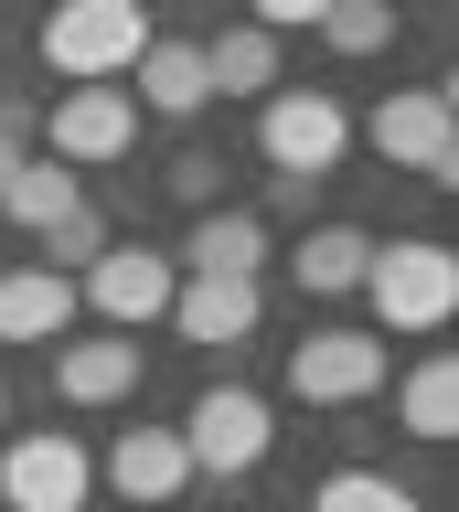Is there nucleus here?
Returning a JSON list of instances; mask_svg holds the SVG:
<instances>
[{"mask_svg": "<svg viewBox=\"0 0 459 512\" xmlns=\"http://www.w3.org/2000/svg\"><path fill=\"white\" fill-rule=\"evenodd\" d=\"M129 75H139L129 107H150V118H203V107H214V86H203V43H171V32H150V54H139Z\"/></svg>", "mask_w": 459, "mask_h": 512, "instance_id": "obj_14", "label": "nucleus"}, {"mask_svg": "<svg viewBox=\"0 0 459 512\" xmlns=\"http://www.w3.org/2000/svg\"><path fill=\"white\" fill-rule=\"evenodd\" d=\"M86 491H97V459L65 427H22L0 448V502L11 512H86Z\"/></svg>", "mask_w": 459, "mask_h": 512, "instance_id": "obj_8", "label": "nucleus"}, {"mask_svg": "<svg viewBox=\"0 0 459 512\" xmlns=\"http://www.w3.org/2000/svg\"><path fill=\"white\" fill-rule=\"evenodd\" d=\"M171 288H182V267H171L161 246H107L86 278H75V310H97L107 331H150V320H171Z\"/></svg>", "mask_w": 459, "mask_h": 512, "instance_id": "obj_7", "label": "nucleus"}, {"mask_svg": "<svg viewBox=\"0 0 459 512\" xmlns=\"http://www.w3.org/2000/svg\"><path fill=\"white\" fill-rule=\"evenodd\" d=\"M129 150H139L129 86H65L54 107H43V160H65L75 182H86V171H107V160H129Z\"/></svg>", "mask_w": 459, "mask_h": 512, "instance_id": "obj_6", "label": "nucleus"}, {"mask_svg": "<svg viewBox=\"0 0 459 512\" xmlns=\"http://www.w3.org/2000/svg\"><path fill=\"white\" fill-rule=\"evenodd\" d=\"M22 160H33V150H11V139H0V192H11V171H22Z\"/></svg>", "mask_w": 459, "mask_h": 512, "instance_id": "obj_25", "label": "nucleus"}, {"mask_svg": "<svg viewBox=\"0 0 459 512\" xmlns=\"http://www.w3.org/2000/svg\"><path fill=\"white\" fill-rule=\"evenodd\" d=\"M65 331H75V278H43V267L0 278V342H65Z\"/></svg>", "mask_w": 459, "mask_h": 512, "instance_id": "obj_15", "label": "nucleus"}, {"mask_svg": "<svg viewBox=\"0 0 459 512\" xmlns=\"http://www.w3.org/2000/svg\"><path fill=\"white\" fill-rule=\"evenodd\" d=\"M33 43H43V64H54L65 86H118V75L150 54V22H139V0H65Z\"/></svg>", "mask_w": 459, "mask_h": 512, "instance_id": "obj_1", "label": "nucleus"}, {"mask_svg": "<svg viewBox=\"0 0 459 512\" xmlns=\"http://www.w3.org/2000/svg\"><path fill=\"white\" fill-rule=\"evenodd\" d=\"M395 416H406V438H427V448L459 438V363H449V352H427L417 374L395 384Z\"/></svg>", "mask_w": 459, "mask_h": 512, "instance_id": "obj_19", "label": "nucleus"}, {"mask_svg": "<svg viewBox=\"0 0 459 512\" xmlns=\"http://www.w3.org/2000/svg\"><path fill=\"white\" fill-rule=\"evenodd\" d=\"M75 203H86V182H75L65 160H43V150L22 160V171H11V192H0V214L22 224V235H54V224H65Z\"/></svg>", "mask_w": 459, "mask_h": 512, "instance_id": "obj_18", "label": "nucleus"}, {"mask_svg": "<svg viewBox=\"0 0 459 512\" xmlns=\"http://www.w3.org/2000/svg\"><path fill=\"white\" fill-rule=\"evenodd\" d=\"M310 512H427V502L395 470H331L321 491H310Z\"/></svg>", "mask_w": 459, "mask_h": 512, "instance_id": "obj_20", "label": "nucleus"}, {"mask_svg": "<svg viewBox=\"0 0 459 512\" xmlns=\"http://www.w3.org/2000/svg\"><path fill=\"white\" fill-rule=\"evenodd\" d=\"M363 299H374L385 331H438V320L459 310V256L438 246V235H395V246H374V267H363Z\"/></svg>", "mask_w": 459, "mask_h": 512, "instance_id": "obj_2", "label": "nucleus"}, {"mask_svg": "<svg viewBox=\"0 0 459 512\" xmlns=\"http://www.w3.org/2000/svg\"><path fill=\"white\" fill-rule=\"evenodd\" d=\"M363 267H374V235H363V224H310L299 256H289V278L310 288V299H353Z\"/></svg>", "mask_w": 459, "mask_h": 512, "instance_id": "obj_16", "label": "nucleus"}, {"mask_svg": "<svg viewBox=\"0 0 459 512\" xmlns=\"http://www.w3.org/2000/svg\"><path fill=\"white\" fill-rule=\"evenodd\" d=\"M171 267H182V278H257V267H267V214H246V203L193 214V235H182Z\"/></svg>", "mask_w": 459, "mask_h": 512, "instance_id": "obj_12", "label": "nucleus"}, {"mask_svg": "<svg viewBox=\"0 0 459 512\" xmlns=\"http://www.w3.org/2000/svg\"><path fill=\"white\" fill-rule=\"evenodd\" d=\"M257 320H267V278H182L171 288V331L203 342V352L257 342Z\"/></svg>", "mask_w": 459, "mask_h": 512, "instance_id": "obj_10", "label": "nucleus"}, {"mask_svg": "<svg viewBox=\"0 0 459 512\" xmlns=\"http://www.w3.org/2000/svg\"><path fill=\"white\" fill-rule=\"evenodd\" d=\"M107 491H118L129 512H171L182 491H193L182 438H171V427H118V448H107Z\"/></svg>", "mask_w": 459, "mask_h": 512, "instance_id": "obj_11", "label": "nucleus"}, {"mask_svg": "<svg viewBox=\"0 0 459 512\" xmlns=\"http://www.w3.org/2000/svg\"><path fill=\"white\" fill-rule=\"evenodd\" d=\"M289 395L299 406H363V395H385V342L374 331H310L289 352Z\"/></svg>", "mask_w": 459, "mask_h": 512, "instance_id": "obj_9", "label": "nucleus"}, {"mask_svg": "<svg viewBox=\"0 0 459 512\" xmlns=\"http://www.w3.org/2000/svg\"><path fill=\"white\" fill-rule=\"evenodd\" d=\"M363 139H374L385 171H417V182H449V171H459V107H449V86H395L385 107L363 118Z\"/></svg>", "mask_w": 459, "mask_h": 512, "instance_id": "obj_5", "label": "nucleus"}, {"mask_svg": "<svg viewBox=\"0 0 459 512\" xmlns=\"http://www.w3.org/2000/svg\"><path fill=\"white\" fill-rule=\"evenodd\" d=\"M107 246H118V224H107L97 203H75V214L54 224V235H43V278H86V267H97Z\"/></svg>", "mask_w": 459, "mask_h": 512, "instance_id": "obj_21", "label": "nucleus"}, {"mask_svg": "<svg viewBox=\"0 0 459 512\" xmlns=\"http://www.w3.org/2000/svg\"><path fill=\"white\" fill-rule=\"evenodd\" d=\"M171 192H182V203H203V214H214V160H203V150H182V160H171Z\"/></svg>", "mask_w": 459, "mask_h": 512, "instance_id": "obj_23", "label": "nucleus"}, {"mask_svg": "<svg viewBox=\"0 0 459 512\" xmlns=\"http://www.w3.org/2000/svg\"><path fill=\"white\" fill-rule=\"evenodd\" d=\"M203 86L214 96H278V43H267L257 22H235V32H214V43H203Z\"/></svg>", "mask_w": 459, "mask_h": 512, "instance_id": "obj_17", "label": "nucleus"}, {"mask_svg": "<svg viewBox=\"0 0 459 512\" xmlns=\"http://www.w3.org/2000/svg\"><path fill=\"white\" fill-rule=\"evenodd\" d=\"M171 438H182L193 480H203V470H214V480H246L267 448H278V416H267V395H246V384H203L193 416H182Z\"/></svg>", "mask_w": 459, "mask_h": 512, "instance_id": "obj_4", "label": "nucleus"}, {"mask_svg": "<svg viewBox=\"0 0 459 512\" xmlns=\"http://www.w3.org/2000/svg\"><path fill=\"white\" fill-rule=\"evenodd\" d=\"M54 395H65V406H118V395H139V342L129 331L54 342Z\"/></svg>", "mask_w": 459, "mask_h": 512, "instance_id": "obj_13", "label": "nucleus"}, {"mask_svg": "<svg viewBox=\"0 0 459 512\" xmlns=\"http://www.w3.org/2000/svg\"><path fill=\"white\" fill-rule=\"evenodd\" d=\"M321 43L331 54H385L395 43V0H321Z\"/></svg>", "mask_w": 459, "mask_h": 512, "instance_id": "obj_22", "label": "nucleus"}, {"mask_svg": "<svg viewBox=\"0 0 459 512\" xmlns=\"http://www.w3.org/2000/svg\"><path fill=\"white\" fill-rule=\"evenodd\" d=\"M257 150H267L278 182H331L342 150H353V118H342V96H321V86H278L257 107Z\"/></svg>", "mask_w": 459, "mask_h": 512, "instance_id": "obj_3", "label": "nucleus"}, {"mask_svg": "<svg viewBox=\"0 0 459 512\" xmlns=\"http://www.w3.org/2000/svg\"><path fill=\"white\" fill-rule=\"evenodd\" d=\"M0 416H11V384H0Z\"/></svg>", "mask_w": 459, "mask_h": 512, "instance_id": "obj_26", "label": "nucleus"}, {"mask_svg": "<svg viewBox=\"0 0 459 512\" xmlns=\"http://www.w3.org/2000/svg\"><path fill=\"white\" fill-rule=\"evenodd\" d=\"M0 139H11V150H33V139H43V107H22V96H0Z\"/></svg>", "mask_w": 459, "mask_h": 512, "instance_id": "obj_24", "label": "nucleus"}]
</instances>
